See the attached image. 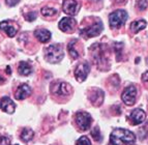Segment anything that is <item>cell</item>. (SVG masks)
I'll use <instances>...</instances> for the list:
<instances>
[{"instance_id": "cell-1", "label": "cell", "mask_w": 148, "mask_h": 145, "mask_svg": "<svg viewBox=\"0 0 148 145\" xmlns=\"http://www.w3.org/2000/svg\"><path fill=\"white\" fill-rule=\"evenodd\" d=\"M136 142V136L125 129H115L110 135L111 145H133Z\"/></svg>"}, {"instance_id": "cell-2", "label": "cell", "mask_w": 148, "mask_h": 145, "mask_svg": "<svg viewBox=\"0 0 148 145\" xmlns=\"http://www.w3.org/2000/svg\"><path fill=\"white\" fill-rule=\"evenodd\" d=\"M45 57L50 63H58L64 57V52L60 45H51L46 49Z\"/></svg>"}, {"instance_id": "cell-3", "label": "cell", "mask_w": 148, "mask_h": 145, "mask_svg": "<svg viewBox=\"0 0 148 145\" xmlns=\"http://www.w3.org/2000/svg\"><path fill=\"white\" fill-rule=\"evenodd\" d=\"M127 20V14L123 10H117L113 12L109 17V24L113 29L120 28Z\"/></svg>"}, {"instance_id": "cell-4", "label": "cell", "mask_w": 148, "mask_h": 145, "mask_svg": "<svg viewBox=\"0 0 148 145\" xmlns=\"http://www.w3.org/2000/svg\"><path fill=\"white\" fill-rule=\"evenodd\" d=\"M92 122V118L90 116V114H88L87 112H78L76 114V123L78 128L81 131H87L90 129Z\"/></svg>"}, {"instance_id": "cell-5", "label": "cell", "mask_w": 148, "mask_h": 145, "mask_svg": "<svg viewBox=\"0 0 148 145\" xmlns=\"http://www.w3.org/2000/svg\"><path fill=\"white\" fill-rule=\"evenodd\" d=\"M51 90L54 94L61 96H66L73 92V87L66 82H58L54 83L51 87Z\"/></svg>"}, {"instance_id": "cell-6", "label": "cell", "mask_w": 148, "mask_h": 145, "mask_svg": "<svg viewBox=\"0 0 148 145\" xmlns=\"http://www.w3.org/2000/svg\"><path fill=\"white\" fill-rule=\"evenodd\" d=\"M136 98H137V89L134 85L127 86L124 89L122 94H121L122 101L127 106H133L134 104L136 103Z\"/></svg>"}, {"instance_id": "cell-7", "label": "cell", "mask_w": 148, "mask_h": 145, "mask_svg": "<svg viewBox=\"0 0 148 145\" xmlns=\"http://www.w3.org/2000/svg\"><path fill=\"white\" fill-rule=\"evenodd\" d=\"M89 71H90V65L87 62H83L80 63L75 69V77H76L78 82H83L86 80L87 76H88Z\"/></svg>"}, {"instance_id": "cell-8", "label": "cell", "mask_w": 148, "mask_h": 145, "mask_svg": "<svg viewBox=\"0 0 148 145\" xmlns=\"http://www.w3.org/2000/svg\"><path fill=\"white\" fill-rule=\"evenodd\" d=\"M63 12L69 16H75L80 10V4L77 0H63L62 3Z\"/></svg>"}, {"instance_id": "cell-9", "label": "cell", "mask_w": 148, "mask_h": 145, "mask_svg": "<svg viewBox=\"0 0 148 145\" xmlns=\"http://www.w3.org/2000/svg\"><path fill=\"white\" fill-rule=\"evenodd\" d=\"M101 31H103V24L99 22V23H94L90 27L82 29L81 34H83L86 37H94V36H97L99 34H101Z\"/></svg>"}, {"instance_id": "cell-10", "label": "cell", "mask_w": 148, "mask_h": 145, "mask_svg": "<svg viewBox=\"0 0 148 145\" xmlns=\"http://www.w3.org/2000/svg\"><path fill=\"white\" fill-rule=\"evenodd\" d=\"M0 109L8 114H12L16 110V105L8 96H3L0 100Z\"/></svg>"}, {"instance_id": "cell-11", "label": "cell", "mask_w": 148, "mask_h": 145, "mask_svg": "<svg viewBox=\"0 0 148 145\" xmlns=\"http://www.w3.org/2000/svg\"><path fill=\"white\" fill-rule=\"evenodd\" d=\"M75 24H76V21H75L73 18L65 17L60 20L59 24H58V27L63 32H71L74 30Z\"/></svg>"}, {"instance_id": "cell-12", "label": "cell", "mask_w": 148, "mask_h": 145, "mask_svg": "<svg viewBox=\"0 0 148 145\" xmlns=\"http://www.w3.org/2000/svg\"><path fill=\"white\" fill-rule=\"evenodd\" d=\"M0 29L2 30L3 32H5L8 36L14 37L18 32V26H15L14 24L10 22V21H2L0 23Z\"/></svg>"}, {"instance_id": "cell-13", "label": "cell", "mask_w": 148, "mask_h": 145, "mask_svg": "<svg viewBox=\"0 0 148 145\" xmlns=\"http://www.w3.org/2000/svg\"><path fill=\"white\" fill-rule=\"evenodd\" d=\"M130 118H131V121L133 122V124L137 126V124H140L145 120L146 114L142 109H135L131 113Z\"/></svg>"}, {"instance_id": "cell-14", "label": "cell", "mask_w": 148, "mask_h": 145, "mask_svg": "<svg viewBox=\"0 0 148 145\" xmlns=\"http://www.w3.org/2000/svg\"><path fill=\"white\" fill-rule=\"evenodd\" d=\"M30 93H31V88H30L29 85H27V84H22V85H20V86L18 87L17 91H16V93H15V96L17 100L22 101V100L26 98L27 96H29Z\"/></svg>"}, {"instance_id": "cell-15", "label": "cell", "mask_w": 148, "mask_h": 145, "mask_svg": "<svg viewBox=\"0 0 148 145\" xmlns=\"http://www.w3.org/2000/svg\"><path fill=\"white\" fill-rule=\"evenodd\" d=\"M34 35L40 42L47 43L51 38V32L47 29H37L34 31Z\"/></svg>"}, {"instance_id": "cell-16", "label": "cell", "mask_w": 148, "mask_h": 145, "mask_svg": "<svg viewBox=\"0 0 148 145\" xmlns=\"http://www.w3.org/2000/svg\"><path fill=\"white\" fill-rule=\"evenodd\" d=\"M90 100L91 103L95 106H99L101 105L103 101H104V92L101 89H96L95 91H93V93L90 96Z\"/></svg>"}, {"instance_id": "cell-17", "label": "cell", "mask_w": 148, "mask_h": 145, "mask_svg": "<svg viewBox=\"0 0 148 145\" xmlns=\"http://www.w3.org/2000/svg\"><path fill=\"white\" fill-rule=\"evenodd\" d=\"M146 25H147L146 21H144V20H139V21H135V22L132 23L131 29L134 33H138V32L141 31V30L145 29Z\"/></svg>"}, {"instance_id": "cell-18", "label": "cell", "mask_w": 148, "mask_h": 145, "mask_svg": "<svg viewBox=\"0 0 148 145\" xmlns=\"http://www.w3.org/2000/svg\"><path fill=\"white\" fill-rule=\"evenodd\" d=\"M18 71H19V74L22 75V76H28V75L31 74L32 69L27 62L22 61V62H20V64H19Z\"/></svg>"}, {"instance_id": "cell-19", "label": "cell", "mask_w": 148, "mask_h": 145, "mask_svg": "<svg viewBox=\"0 0 148 145\" xmlns=\"http://www.w3.org/2000/svg\"><path fill=\"white\" fill-rule=\"evenodd\" d=\"M34 136V133H33V131L31 129H24L21 134V139H22L23 142H29V141L32 140V138Z\"/></svg>"}, {"instance_id": "cell-20", "label": "cell", "mask_w": 148, "mask_h": 145, "mask_svg": "<svg viewBox=\"0 0 148 145\" xmlns=\"http://www.w3.org/2000/svg\"><path fill=\"white\" fill-rule=\"evenodd\" d=\"M42 12V15L45 16V17H52V16L57 14V10L52 8H42V12Z\"/></svg>"}, {"instance_id": "cell-21", "label": "cell", "mask_w": 148, "mask_h": 145, "mask_svg": "<svg viewBox=\"0 0 148 145\" xmlns=\"http://www.w3.org/2000/svg\"><path fill=\"white\" fill-rule=\"evenodd\" d=\"M75 42L76 41H72V42L69 43V46H67V49H69V55L73 57V58H75V59H77L78 57H79V54H78V52H77V50L75 49L73 46H74V44H75Z\"/></svg>"}, {"instance_id": "cell-22", "label": "cell", "mask_w": 148, "mask_h": 145, "mask_svg": "<svg viewBox=\"0 0 148 145\" xmlns=\"http://www.w3.org/2000/svg\"><path fill=\"white\" fill-rule=\"evenodd\" d=\"M76 145H91V142H90V140L88 139V137L82 136L81 138H79V139L77 140Z\"/></svg>"}, {"instance_id": "cell-23", "label": "cell", "mask_w": 148, "mask_h": 145, "mask_svg": "<svg viewBox=\"0 0 148 145\" xmlns=\"http://www.w3.org/2000/svg\"><path fill=\"white\" fill-rule=\"evenodd\" d=\"M137 5H138L139 10H145L146 8H147V6H148V0H138Z\"/></svg>"}, {"instance_id": "cell-24", "label": "cell", "mask_w": 148, "mask_h": 145, "mask_svg": "<svg viewBox=\"0 0 148 145\" xmlns=\"http://www.w3.org/2000/svg\"><path fill=\"white\" fill-rule=\"evenodd\" d=\"M36 19V14L35 12H29L26 15V20L29 21V22H32V21H34Z\"/></svg>"}, {"instance_id": "cell-25", "label": "cell", "mask_w": 148, "mask_h": 145, "mask_svg": "<svg viewBox=\"0 0 148 145\" xmlns=\"http://www.w3.org/2000/svg\"><path fill=\"white\" fill-rule=\"evenodd\" d=\"M0 145H10V141L6 137H0Z\"/></svg>"}, {"instance_id": "cell-26", "label": "cell", "mask_w": 148, "mask_h": 145, "mask_svg": "<svg viewBox=\"0 0 148 145\" xmlns=\"http://www.w3.org/2000/svg\"><path fill=\"white\" fill-rule=\"evenodd\" d=\"M92 137L95 139L96 141H99V130L97 128H95L93 131H92V133H91Z\"/></svg>"}, {"instance_id": "cell-27", "label": "cell", "mask_w": 148, "mask_h": 145, "mask_svg": "<svg viewBox=\"0 0 148 145\" xmlns=\"http://www.w3.org/2000/svg\"><path fill=\"white\" fill-rule=\"evenodd\" d=\"M19 1H20V0H5V2H6V4H8V6H15L16 4L19 3Z\"/></svg>"}, {"instance_id": "cell-28", "label": "cell", "mask_w": 148, "mask_h": 145, "mask_svg": "<svg viewBox=\"0 0 148 145\" xmlns=\"http://www.w3.org/2000/svg\"><path fill=\"white\" fill-rule=\"evenodd\" d=\"M142 81L148 82V71H145V73L142 75Z\"/></svg>"}, {"instance_id": "cell-29", "label": "cell", "mask_w": 148, "mask_h": 145, "mask_svg": "<svg viewBox=\"0 0 148 145\" xmlns=\"http://www.w3.org/2000/svg\"><path fill=\"white\" fill-rule=\"evenodd\" d=\"M116 2H118V3H121V2H124V0H115Z\"/></svg>"}, {"instance_id": "cell-30", "label": "cell", "mask_w": 148, "mask_h": 145, "mask_svg": "<svg viewBox=\"0 0 148 145\" xmlns=\"http://www.w3.org/2000/svg\"><path fill=\"white\" fill-rule=\"evenodd\" d=\"M16 145H18V144H16Z\"/></svg>"}]
</instances>
